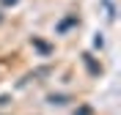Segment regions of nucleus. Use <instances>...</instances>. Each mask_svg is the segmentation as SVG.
<instances>
[{"label": "nucleus", "instance_id": "nucleus-1", "mask_svg": "<svg viewBox=\"0 0 121 115\" xmlns=\"http://www.w3.org/2000/svg\"><path fill=\"white\" fill-rule=\"evenodd\" d=\"M83 63H85V69H88V74H94V77H99V74H102V66H99V63L94 60L88 52L83 55Z\"/></svg>", "mask_w": 121, "mask_h": 115}, {"label": "nucleus", "instance_id": "nucleus-6", "mask_svg": "<svg viewBox=\"0 0 121 115\" xmlns=\"http://www.w3.org/2000/svg\"><path fill=\"white\" fill-rule=\"evenodd\" d=\"M3 3H6V6H14V3H17V0H3Z\"/></svg>", "mask_w": 121, "mask_h": 115}, {"label": "nucleus", "instance_id": "nucleus-5", "mask_svg": "<svg viewBox=\"0 0 121 115\" xmlns=\"http://www.w3.org/2000/svg\"><path fill=\"white\" fill-rule=\"evenodd\" d=\"M74 115H91V107H80V110H77Z\"/></svg>", "mask_w": 121, "mask_h": 115}, {"label": "nucleus", "instance_id": "nucleus-2", "mask_svg": "<svg viewBox=\"0 0 121 115\" xmlns=\"http://www.w3.org/2000/svg\"><path fill=\"white\" fill-rule=\"evenodd\" d=\"M33 47H36L41 55H50V52H52V47L47 44V41H41V38H33Z\"/></svg>", "mask_w": 121, "mask_h": 115}, {"label": "nucleus", "instance_id": "nucleus-3", "mask_svg": "<svg viewBox=\"0 0 121 115\" xmlns=\"http://www.w3.org/2000/svg\"><path fill=\"white\" fill-rule=\"evenodd\" d=\"M72 25H77V16H66V19H63V22L58 25V33H63V30H69V28H72Z\"/></svg>", "mask_w": 121, "mask_h": 115}, {"label": "nucleus", "instance_id": "nucleus-7", "mask_svg": "<svg viewBox=\"0 0 121 115\" xmlns=\"http://www.w3.org/2000/svg\"><path fill=\"white\" fill-rule=\"evenodd\" d=\"M0 19H3V16H0Z\"/></svg>", "mask_w": 121, "mask_h": 115}, {"label": "nucleus", "instance_id": "nucleus-4", "mask_svg": "<svg viewBox=\"0 0 121 115\" xmlns=\"http://www.w3.org/2000/svg\"><path fill=\"white\" fill-rule=\"evenodd\" d=\"M66 101H72V99H69V96H63V93H58V96L52 93V96H50V104H66Z\"/></svg>", "mask_w": 121, "mask_h": 115}]
</instances>
